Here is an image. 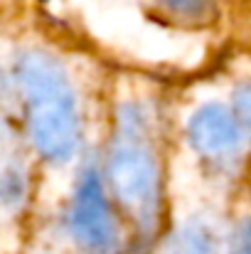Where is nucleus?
I'll return each instance as SVG.
<instances>
[{
  "label": "nucleus",
  "instance_id": "2",
  "mask_svg": "<svg viewBox=\"0 0 251 254\" xmlns=\"http://www.w3.org/2000/svg\"><path fill=\"white\" fill-rule=\"evenodd\" d=\"M106 173L118 202L138 225L151 227L160 205V175L138 109L121 111L118 133L108 151Z\"/></svg>",
  "mask_w": 251,
  "mask_h": 254
},
{
  "label": "nucleus",
  "instance_id": "8",
  "mask_svg": "<svg viewBox=\"0 0 251 254\" xmlns=\"http://www.w3.org/2000/svg\"><path fill=\"white\" fill-rule=\"evenodd\" d=\"M232 254H251V220L242 222L239 232H237V242Z\"/></svg>",
  "mask_w": 251,
  "mask_h": 254
},
{
  "label": "nucleus",
  "instance_id": "3",
  "mask_svg": "<svg viewBox=\"0 0 251 254\" xmlns=\"http://www.w3.org/2000/svg\"><path fill=\"white\" fill-rule=\"evenodd\" d=\"M69 230L74 240L91 254H111L118 245L116 220L103 192L101 178L94 168H86L77 183V192L69 210Z\"/></svg>",
  "mask_w": 251,
  "mask_h": 254
},
{
  "label": "nucleus",
  "instance_id": "7",
  "mask_svg": "<svg viewBox=\"0 0 251 254\" xmlns=\"http://www.w3.org/2000/svg\"><path fill=\"white\" fill-rule=\"evenodd\" d=\"M234 106H237V119L242 124V128L249 133L251 138V84L239 86L237 89V96H234Z\"/></svg>",
  "mask_w": 251,
  "mask_h": 254
},
{
  "label": "nucleus",
  "instance_id": "4",
  "mask_svg": "<svg viewBox=\"0 0 251 254\" xmlns=\"http://www.w3.org/2000/svg\"><path fill=\"white\" fill-rule=\"evenodd\" d=\"M187 138L200 156L214 163L229 161L239 153L242 124L237 114L227 111L222 104H204L190 116Z\"/></svg>",
  "mask_w": 251,
  "mask_h": 254
},
{
  "label": "nucleus",
  "instance_id": "1",
  "mask_svg": "<svg viewBox=\"0 0 251 254\" xmlns=\"http://www.w3.org/2000/svg\"><path fill=\"white\" fill-rule=\"evenodd\" d=\"M25 96L27 131L42 158L64 163L79 146V109L67 72L45 52H25L15 67Z\"/></svg>",
  "mask_w": 251,
  "mask_h": 254
},
{
  "label": "nucleus",
  "instance_id": "6",
  "mask_svg": "<svg viewBox=\"0 0 251 254\" xmlns=\"http://www.w3.org/2000/svg\"><path fill=\"white\" fill-rule=\"evenodd\" d=\"M160 7L177 20L202 22L212 15V0H158Z\"/></svg>",
  "mask_w": 251,
  "mask_h": 254
},
{
  "label": "nucleus",
  "instance_id": "5",
  "mask_svg": "<svg viewBox=\"0 0 251 254\" xmlns=\"http://www.w3.org/2000/svg\"><path fill=\"white\" fill-rule=\"evenodd\" d=\"M160 254H217V235L209 225L192 220L167 237Z\"/></svg>",
  "mask_w": 251,
  "mask_h": 254
}]
</instances>
